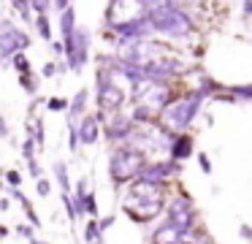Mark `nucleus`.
<instances>
[{"label": "nucleus", "instance_id": "1", "mask_svg": "<svg viewBox=\"0 0 252 244\" xmlns=\"http://www.w3.org/2000/svg\"><path fill=\"white\" fill-rule=\"evenodd\" d=\"M149 11V0H111L106 22L125 38H141L147 30H152Z\"/></svg>", "mask_w": 252, "mask_h": 244}, {"label": "nucleus", "instance_id": "2", "mask_svg": "<svg viewBox=\"0 0 252 244\" xmlns=\"http://www.w3.org/2000/svg\"><path fill=\"white\" fill-rule=\"evenodd\" d=\"M163 209V190L155 182H144V179H136L130 184L125 195V211L138 222L152 220L155 214H160Z\"/></svg>", "mask_w": 252, "mask_h": 244}, {"label": "nucleus", "instance_id": "3", "mask_svg": "<svg viewBox=\"0 0 252 244\" xmlns=\"http://www.w3.org/2000/svg\"><path fill=\"white\" fill-rule=\"evenodd\" d=\"M133 103H136V114L141 119L160 117L168 106V84L163 79H141L133 87Z\"/></svg>", "mask_w": 252, "mask_h": 244}, {"label": "nucleus", "instance_id": "4", "mask_svg": "<svg viewBox=\"0 0 252 244\" xmlns=\"http://www.w3.org/2000/svg\"><path fill=\"white\" fill-rule=\"evenodd\" d=\"M149 25L152 30H160L171 38H185L192 33V19L176 3H165L149 11Z\"/></svg>", "mask_w": 252, "mask_h": 244}, {"label": "nucleus", "instance_id": "5", "mask_svg": "<svg viewBox=\"0 0 252 244\" xmlns=\"http://www.w3.org/2000/svg\"><path fill=\"white\" fill-rule=\"evenodd\" d=\"M201 98L203 92H190V95L185 98H176V101H171L168 106H165V111L160 114V122H163V128L168 130V133H179V130H185L187 125L195 119L198 114V106H201Z\"/></svg>", "mask_w": 252, "mask_h": 244}, {"label": "nucleus", "instance_id": "6", "mask_svg": "<svg viewBox=\"0 0 252 244\" xmlns=\"http://www.w3.org/2000/svg\"><path fill=\"white\" fill-rule=\"evenodd\" d=\"M147 160L138 149H120L109 163V174L114 176V182H130V179L141 176Z\"/></svg>", "mask_w": 252, "mask_h": 244}, {"label": "nucleus", "instance_id": "7", "mask_svg": "<svg viewBox=\"0 0 252 244\" xmlns=\"http://www.w3.org/2000/svg\"><path fill=\"white\" fill-rule=\"evenodd\" d=\"M98 103H100V111H109V114H117L125 103V92L111 81V76L106 81V73L98 76Z\"/></svg>", "mask_w": 252, "mask_h": 244}, {"label": "nucleus", "instance_id": "8", "mask_svg": "<svg viewBox=\"0 0 252 244\" xmlns=\"http://www.w3.org/2000/svg\"><path fill=\"white\" fill-rule=\"evenodd\" d=\"M28 43H30L28 35H25L22 30H17L11 22H3V25H0V54H3V60H11L14 54H19Z\"/></svg>", "mask_w": 252, "mask_h": 244}, {"label": "nucleus", "instance_id": "9", "mask_svg": "<svg viewBox=\"0 0 252 244\" xmlns=\"http://www.w3.org/2000/svg\"><path fill=\"white\" fill-rule=\"evenodd\" d=\"M192 220H195V214H192V206L187 198H174L168 206V222L176 228L179 233H187L192 228Z\"/></svg>", "mask_w": 252, "mask_h": 244}, {"label": "nucleus", "instance_id": "10", "mask_svg": "<svg viewBox=\"0 0 252 244\" xmlns=\"http://www.w3.org/2000/svg\"><path fill=\"white\" fill-rule=\"evenodd\" d=\"M87 52H90V35L84 30H76V35L65 43V57H68L73 70H79L87 63Z\"/></svg>", "mask_w": 252, "mask_h": 244}, {"label": "nucleus", "instance_id": "11", "mask_svg": "<svg viewBox=\"0 0 252 244\" xmlns=\"http://www.w3.org/2000/svg\"><path fill=\"white\" fill-rule=\"evenodd\" d=\"M174 171V163H152V166H147L144 168V174L138 179H144V182H163L165 176H168V174Z\"/></svg>", "mask_w": 252, "mask_h": 244}, {"label": "nucleus", "instance_id": "12", "mask_svg": "<svg viewBox=\"0 0 252 244\" xmlns=\"http://www.w3.org/2000/svg\"><path fill=\"white\" fill-rule=\"evenodd\" d=\"M133 133V122L127 117H120V114H111L109 122V139H127Z\"/></svg>", "mask_w": 252, "mask_h": 244}, {"label": "nucleus", "instance_id": "13", "mask_svg": "<svg viewBox=\"0 0 252 244\" xmlns=\"http://www.w3.org/2000/svg\"><path fill=\"white\" fill-rule=\"evenodd\" d=\"M179 239H182V233L176 231L174 225H160L158 231L152 233V244H179Z\"/></svg>", "mask_w": 252, "mask_h": 244}, {"label": "nucleus", "instance_id": "14", "mask_svg": "<svg viewBox=\"0 0 252 244\" xmlns=\"http://www.w3.org/2000/svg\"><path fill=\"white\" fill-rule=\"evenodd\" d=\"M190 149H192L190 136H176L174 144H171V157L174 160H185V157H190Z\"/></svg>", "mask_w": 252, "mask_h": 244}, {"label": "nucleus", "instance_id": "15", "mask_svg": "<svg viewBox=\"0 0 252 244\" xmlns=\"http://www.w3.org/2000/svg\"><path fill=\"white\" fill-rule=\"evenodd\" d=\"M79 139H82L84 144H93V141L98 139V117H84V119H82Z\"/></svg>", "mask_w": 252, "mask_h": 244}, {"label": "nucleus", "instance_id": "16", "mask_svg": "<svg viewBox=\"0 0 252 244\" xmlns=\"http://www.w3.org/2000/svg\"><path fill=\"white\" fill-rule=\"evenodd\" d=\"M73 19H76V16H73V8H65V11H63V22H60V30H63V41H71V38L73 35H76V30H79V27H76V22H73Z\"/></svg>", "mask_w": 252, "mask_h": 244}, {"label": "nucleus", "instance_id": "17", "mask_svg": "<svg viewBox=\"0 0 252 244\" xmlns=\"http://www.w3.org/2000/svg\"><path fill=\"white\" fill-rule=\"evenodd\" d=\"M84 239H87V242H93V244H98V242H100V228L95 225V222H87V231H84Z\"/></svg>", "mask_w": 252, "mask_h": 244}, {"label": "nucleus", "instance_id": "18", "mask_svg": "<svg viewBox=\"0 0 252 244\" xmlns=\"http://www.w3.org/2000/svg\"><path fill=\"white\" fill-rule=\"evenodd\" d=\"M84 98H87V90H82V92H79V95H76V101L71 103V111H73L71 117H76V114L82 111V106H84Z\"/></svg>", "mask_w": 252, "mask_h": 244}, {"label": "nucleus", "instance_id": "19", "mask_svg": "<svg viewBox=\"0 0 252 244\" xmlns=\"http://www.w3.org/2000/svg\"><path fill=\"white\" fill-rule=\"evenodd\" d=\"M35 25H38V33H41V35H44V38H52V30H49V19H46L44 14L38 16V22H35Z\"/></svg>", "mask_w": 252, "mask_h": 244}, {"label": "nucleus", "instance_id": "20", "mask_svg": "<svg viewBox=\"0 0 252 244\" xmlns=\"http://www.w3.org/2000/svg\"><path fill=\"white\" fill-rule=\"evenodd\" d=\"M25 157H28L33 174H38V168H35V157H33V141H25Z\"/></svg>", "mask_w": 252, "mask_h": 244}, {"label": "nucleus", "instance_id": "21", "mask_svg": "<svg viewBox=\"0 0 252 244\" xmlns=\"http://www.w3.org/2000/svg\"><path fill=\"white\" fill-rule=\"evenodd\" d=\"M14 8H17L22 16H30V8H33V3H30V0H14Z\"/></svg>", "mask_w": 252, "mask_h": 244}, {"label": "nucleus", "instance_id": "22", "mask_svg": "<svg viewBox=\"0 0 252 244\" xmlns=\"http://www.w3.org/2000/svg\"><path fill=\"white\" fill-rule=\"evenodd\" d=\"M17 68H19V73H22V76L30 73V65H28V60H25V57H17Z\"/></svg>", "mask_w": 252, "mask_h": 244}, {"label": "nucleus", "instance_id": "23", "mask_svg": "<svg viewBox=\"0 0 252 244\" xmlns=\"http://www.w3.org/2000/svg\"><path fill=\"white\" fill-rule=\"evenodd\" d=\"M236 95H244V98H252V87H236Z\"/></svg>", "mask_w": 252, "mask_h": 244}, {"label": "nucleus", "instance_id": "24", "mask_svg": "<svg viewBox=\"0 0 252 244\" xmlns=\"http://www.w3.org/2000/svg\"><path fill=\"white\" fill-rule=\"evenodd\" d=\"M8 182L17 187V184H19V174H17V171H8Z\"/></svg>", "mask_w": 252, "mask_h": 244}, {"label": "nucleus", "instance_id": "25", "mask_svg": "<svg viewBox=\"0 0 252 244\" xmlns=\"http://www.w3.org/2000/svg\"><path fill=\"white\" fill-rule=\"evenodd\" d=\"M165 3H174V0H149V8H158V5H165Z\"/></svg>", "mask_w": 252, "mask_h": 244}, {"label": "nucleus", "instance_id": "26", "mask_svg": "<svg viewBox=\"0 0 252 244\" xmlns=\"http://www.w3.org/2000/svg\"><path fill=\"white\" fill-rule=\"evenodd\" d=\"M38 193H41V195L49 193V182H38Z\"/></svg>", "mask_w": 252, "mask_h": 244}, {"label": "nucleus", "instance_id": "27", "mask_svg": "<svg viewBox=\"0 0 252 244\" xmlns=\"http://www.w3.org/2000/svg\"><path fill=\"white\" fill-rule=\"evenodd\" d=\"M49 108H65V103L57 101V98H55V101H49Z\"/></svg>", "mask_w": 252, "mask_h": 244}, {"label": "nucleus", "instance_id": "28", "mask_svg": "<svg viewBox=\"0 0 252 244\" xmlns=\"http://www.w3.org/2000/svg\"><path fill=\"white\" fill-rule=\"evenodd\" d=\"M198 157H201V168H203V171H209V168H212V166H209V160H206V155H198Z\"/></svg>", "mask_w": 252, "mask_h": 244}]
</instances>
